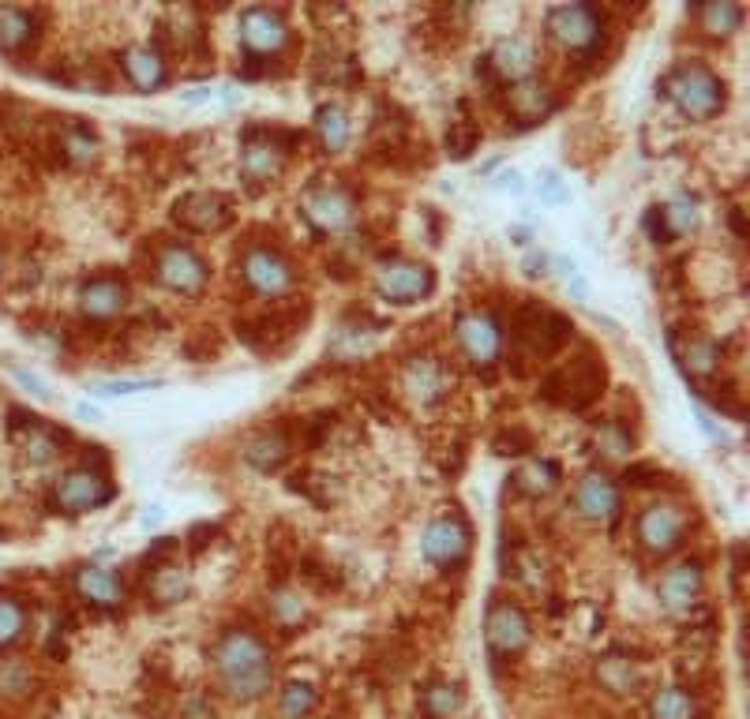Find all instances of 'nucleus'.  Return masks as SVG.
Wrapping results in <instances>:
<instances>
[{
    "mask_svg": "<svg viewBox=\"0 0 750 719\" xmlns=\"http://www.w3.org/2000/svg\"><path fill=\"white\" fill-rule=\"evenodd\" d=\"M210 664L233 701H259L274 686V653L256 629L229 626L210 648Z\"/></svg>",
    "mask_w": 750,
    "mask_h": 719,
    "instance_id": "nucleus-1",
    "label": "nucleus"
},
{
    "mask_svg": "<svg viewBox=\"0 0 750 719\" xmlns=\"http://www.w3.org/2000/svg\"><path fill=\"white\" fill-rule=\"evenodd\" d=\"M660 86H665V94L676 102V110L683 116H690V121H709V116H717L728 102L725 80H717L706 64H695V61L671 67V75Z\"/></svg>",
    "mask_w": 750,
    "mask_h": 719,
    "instance_id": "nucleus-2",
    "label": "nucleus"
},
{
    "mask_svg": "<svg viewBox=\"0 0 750 719\" xmlns=\"http://www.w3.org/2000/svg\"><path fill=\"white\" fill-rule=\"evenodd\" d=\"M604 386V364L597 356H579L571 364H563L560 372H552V378L544 383V397L563 409H585L601 397Z\"/></svg>",
    "mask_w": 750,
    "mask_h": 719,
    "instance_id": "nucleus-3",
    "label": "nucleus"
},
{
    "mask_svg": "<svg viewBox=\"0 0 750 719\" xmlns=\"http://www.w3.org/2000/svg\"><path fill=\"white\" fill-rule=\"evenodd\" d=\"M296 143L293 132H271V128H252L244 135V150H240V169L252 184H271L282 177L285 161H290V147Z\"/></svg>",
    "mask_w": 750,
    "mask_h": 719,
    "instance_id": "nucleus-4",
    "label": "nucleus"
},
{
    "mask_svg": "<svg viewBox=\"0 0 750 719\" xmlns=\"http://www.w3.org/2000/svg\"><path fill=\"white\" fill-rule=\"evenodd\" d=\"M690 529V513L679 502H649L638 513V543L649 555H671L683 548Z\"/></svg>",
    "mask_w": 750,
    "mask_h": 719,
    "instance_id": "nucleus-5",
    "label": "nucleus"
},
{
    "mask_svg": "<svg viewBox=\"0 0 750 719\" xmlns=\"http://www.w3.org/2000/svg\"><path fill=\"white\" fill-rule=\"evenodd\" d=\"M533 637V626H529V615L511 600H492L485 615V640H488V653L496 659H511L529 645Z\"/></svg>",
    "mask_w": 750,
    "mask_h": 719,
    "instance_id": "nucleus-6",
    "label": "nucleus"
},
{
    "mask_svg": "<svg viewBox=\"0 0 750 719\" xmlns=\"http://www.w3.org/2000/svg\"><path fill=\"white\" fill-rule=\"evenodd\" d=\"M375 289L394 304H417L436 289V270L413 259H390L375 270Z\"/></svg>",
    "mask_w": 750,
    "mask_h": 719,
    "instance_id": "nucleus-7",
    "label": "nucleus"
},
{
    "mask_svg": "<svg viewBox=\"0 0 750 719\" xmlns=\"http://www.w3.org/2000/svg\"><path fill=\"white\" fill-rule=\"evenodd\" d=\"M304 218L323 232H342L357 218V199L342 188V184H315L301 199Z\"/></svg>",
    "mask_w": 750,
    "mask_h": 719,
    "instance_id": "nucleus-8",
    "label": "nucleus"
},
{
    "mask_svg": "<svg viewBox=\"0 0 750 719\" xmlns=\"http://www.w3.org/2000/svg\"><path fill=\"white\" fill-rule=\"evenodd\" d=\"M53 499H56V507H61V510L83 513V510L105 507V502L113 499V483L105 480L102 469L83 465V469H72V472H64L61 480H56Z\"/></svg>",
    "mask_w": 750,
    "mask_h": 719,
    "instance_id": "nucleus-9",
    "label": "nucleus"
},
{
    "mask_svg": "<svg viewBox=\"0 0 750 719\" xmlns=\"http://www.w3.org/2000/svg\"><path fill=\"white\" fill-rule=\"evenodd\" d=\"M604 19L593 4H560L548 12V34L566 50H590L601 38Z\"/></svg>",
    "mask_w": 750,
    "mask_h": 719,
    "instance_id": "nucleus-10",
    "label": "nucleus"
},
{
    "mask_svg": "<svg viewBox=\"0 0 750 719\" xmlns=\"http://www.w3.org/2000/svg\"><path fill=\"white\" fill-rule=\"evenodd\" d=\"M701 592H706V570H701L698 559H679L671 562V566L660 573L657 581V596L665 611L671 615H683V611L698 607Z\"/></svg>",
    "mask_w": 750,
    "mask_h": 719,
    "instance_id": "nucleus-11",
    "label": "nucleus"
},
{
    "mask_svg": "<svg viewBox=\"0 0 750 719\" xmlns=\"http://www.w3.org/2000/svg\"><path fill=\"white\" fill-rule=\"evenodd\" d=\"M455 334H458V345L461 353L473 359L477 367H488L496 364L499 353H503V330L488 311H466V315H458L455 323Z\"/></svg>",
    "mask_w": 750,
    "mask_h": 719,
    "instance_id": "nucleus-12",
    "label": "nucleus"
},
{
    "mask_svg": "<svg viewBox=\"0 0 750 719\" xmlns=\"http://www.w3.org/2000/svg\"><path fill=\"white\" fill-rule=\"evenodd\" d=\"M154 278H158L166 289H173V293L191 296L207 285V262L185 244H169L158 251V259H154Z\"/></svg>",
    "mask_w": 750,
    "mask_h": 719,
    "instance_id": "nucleus-13",
    "label": "nucleus"
},
{
    "mask_svg": "<svg viewBox=\"0 0 750 719\" xmlns=\"http://www.w3.org/2000/svg\"><path fill=\"white\" fill-rule=\"evenodd\" d=\"M420 548H425V559L436 562V566H461L469 559V548H473V532H469L466 521L450 513V518L428 524Z\"/></svg>",
    "mask_w": 750,
    "mask_h": 719,
    "instance_id": "nucleus-14",
    "label": "nucleus"
},
{
    "mask_svg": "<svg viewBox=\"0 0 750 719\" xmlns=\"http://www.w3.org/2000/svg\"><path fill=\"white\" fill-rule=\"evenodd\" d=\"M173 221L188 232H218L233 221V207L218 191H188L185 199H177L173 207Z\"/></svg>",
    "mask_w": 750,
    "mask_h": 719,
    "instance_id": "nucleus-15",
    "label": "nucleus"
},
{
    "mask_svg": "<svg viewBox=\"0 0 750 719\" xmlns=\"http://www.w3.org/2000/svg\"><path fill=\"white\" fill-rule=\"evenodd\" d=\"M240 42L252 56H271L290 42V27L274 8H248L240 12Z\"/></svg>",
    "mask_w": 750,
    "mask_h": 719,
    "instance_id": "nucleus-16",
    "label": "nucleus"
},
{
    "mask_svg": "<svg viewBox=\"0 0 750 719\" xmlns=\"http://www.w3.org/2000/svg\"><path fill=\"white\" fill-rule=\"evenodd\" d=\"M619 507H623V494L615 488L612 476L604 472H585L579 488H574V510H579V518L585 521L608 524L619 518Z\"/></svg>",
    "mask_w": 750,
    "mask_h": 719,
    "instance_id": "nucleus-17",
    "label": "nucleus"
},
{
    "mask_svg": "<svg viewBox=\"0 0 750 719\" xmlns=\"http://www.w3.org/2000/svg\"><path fill=\"white\" fill-rule=\"evenodd\" d=\"M244 281L263 296H282L293 285V262L274 248H252L244 256Z\"/></svg>",
    "mask_w": 750,
    "mask_h": 719,
    "instance_id": "nucleus-18",
    "label": "nucleus"
},
{
    "mask_svg": "<svg viewBox=\"0 0 750 719\" xmlns=\"http://www.w3.org/2000/svg\"><path fill=\"white\" fill-rule=\"evenodd\" d=\"M507 110H511L514 121H522V124H541L544 116L555 110V91L541 80L511 83V91H507Z\"/></svg>",
    "mask_w": 750,
    "mask_h": 719,
    "instance_id": "nucleus-19",
    "label": "nucleus"
},
{
    "mask_svg": "<svg viewBox=\"0 0 750 719\" xmlns=\"http://www.w3.org/2000/svg\"><path fill=\"white\" fill-rule=\"evenodd\" d=\"M121 61H124V75H128V80L136 83L139 91H154V86H162V83H166V75H169L166 53H162L158 45H150V42L128 45Z\"/></svg>",
    "mask_w": 750,
    "mask_h": 719,
    "instance_id": "nucleus-20",
    "label": "nucleus"
},
{
    "mask_svg": "<svg viewBox=\"0 0 750 719\" xmlns=\"http://www.w3.org/2000/svg\"><path fill=\"white\" fill-rule=\"evenodd\" d=\"M80 308L91 319H117L128 308V289L117 278H94L80 289Z\"/></svg>",
    "mask_w": 750,
    "mask_h": 719,
    "instance_id": "nucleus-21",
    "label": "nucleus"
},
{
    "mask_svg": "<svg viewBox=\"0 0 750 719\" xmlns=\"http://www.w3.org/2000/svg\"><path fill=\"white\" fill-rule=\"evenodd\" d=\"M485 64L492 67V75H499V80L511 83L533 80V45L525 38H503V42H496V50Z\"/></svg>",
    "mask_w": 750,
    "mask_h": 719,
    "instance_id": "nucleus-22",
    "label": "nucleus"
},
{
    "mask_svg": "<svg viewBox=\"0 0 750 719\" xmlns=\"http://www.w3.org/2000/svg\"><path fill=\"white\" fill-rule=\"evenodd\" d=\"M290 454H293V439L285 427H267V431H259L256 439H248V446H244L248 465L259 472L282 469V461L290 458Z\"/></svg>",
    "mask_w": 750,
    "mask_h": 719,
    "instance_id": "nucleus-23",
    "label": "nucleus"
},
{
    "mask_svg": "<svg viewBox=\"0 0 750 719\" xmlns=\"http://www.w3.org/2000/svg\"><path fill=\"white\" fill-rule=\"evenodd\" d=\"M75 588L94 607H117L124 600V581L105 566H83L75 573Z\"/></svg>",
    "mask_w": 750,
    "mask_h": 719,
    "instance_id": "nucleus-24",
    "label": "nucleus"
},
{
    "mask_svg": "<svg viewBox=\"0 0 750 719\" xmlns=\"http://www.w3.org/2000/svg\"><path fill=\"white\" fill-rule=\"evenodd\" d=\"M406 390L417 397V402H436V397H444L450 390V375L444 372V364L439 359H413L406 367Z\"/></svg>",
    "mask_w": 750,
    "mask_h": 719,
    "instance_id": "nucleus-25",
    "label": "nucleus"
},
{
    "mask_svg": "<svg viewBox=\"0 0 750 719\" xmlns=\"http://www.w3.org/2000/svg\"><path fill=\"white\" fill-rule=\"evenodd\" d=\"M597 682L608 689L612 697H634L642 689V670L634 659L612 653L597 664Z\"/></svg>",
    "mask_w": 750,
    "mask_h": 719,
    "instance_id": "nucleus-26",
    "label": "nucleus"
},
{
    "mask_svg": "<svg viewBox=\"0 0 750 719\" xmlns=\"http://www.w3.org/2000/svg\"><path fill=\"white\" fill-rule=\"evenodd\" d=\"M649 719H701V701L687 686H665L649 697Z\"/></svg>",
    "mask_w": 750,
    "mask_h": 719,
    "instance_id": "nucleus-27",
    "label": "nucleus"
},
{
    "mask_svg": "<svg viewBox=\"0 0 750 719\" xmlns=\"http://www.w3.org/2000/svg\"><path fill=\"white\" fill-rule=\"evenodd\" d=\"M147 596L158 607L180 604V600L188 596V573L180 570L177 562H158L150 573V581H147Z\"/></svg>",
    "mask_w": 750,
    "mask_h": 719,
    "instance_id": "nucleus-28",
    "label": "nucleus"
},
{
    "mask_svg": "<svg viewBox=\"0 0 750 719\" xmlns=\"http://www.w3.org/2000/svg\"><path fill=\"white\" fill-rule=\"evenodd\" d=\"M676 356H679L683 372L695 375V378L717 375V367H720V348L709 342V337H687V342H676Z\"/></svg>",
    "mask_w": 750,
    "mask_h": 719,
    "instance_id": "nucleus-29",
    "label": "nucleus"
},
{
    "mask_svg": "<svg viewBox=\"0 0 750 719\" xmlns=\"http://www.w3.org/2000/svg\"><path fill=\"white\" fill-rule=\"evenodd\" d=\"M514 488L533 494V499H541V494H552L560 488V465L555 461H541V458H529L518 465L514 472Z\"/></svg>",
    "mask_w": 750,
    "mask_h": 719,
    "instance_id": "nucleus-30",
    "label": "nucleus"
},
{
    "mask_svg": "<svg viewBox=\"0 0 750 719\" xmlns=\"http://www.w3.org/2000/svg\"><path fill=\"white\" fill-rule=\"evenodd\" d=\"M698 23L709 38H728L739 31V23H743V8L732 4V0H713V4L698 8Z\"/></svg>",
    "mask_w": 750,
    "mask_h": 719,
    "instance_id": "nucleus-31",
    "label": "nucleus"
},
{
    "mask_svg": "<svg viewBox=\"0 0 750 719\" xmlns=\"http://www.w3.org/2000/svg\"><path fill=\"white\" fill-rule=\"evenodd\" d=\"M34 38V15L27 8H0V50H23Z\"/></svg>",
    "mask_w": 750,
    "mask_h": 719,
    "instance_id": "nucleus-32",
    "label": "nucleus"
},
{
    "mask_svg": "<svg viewBox=\"0 0 750 719\" xmlns=\"http://www.w3.org/2000/svg\"><path fill=\"white\" fill-rule=\"evenodd\" d=\"M19 446H23V458H27V461L45 465V461H53V458H56V450H61V439H56L53 427L38 424L34 416H31V420H27L23 439H19Z\"/></svg>",
    "mask_w": 750,
    "mask_h": 719,
    "instance_id": "nucleus-33",
    "label": "nucleus"
},
{
    "mask_svg": "<svg viewBox=\"0 0 750 719\" xmlns=\"http://www.w3.org/2000/svg\"><path fill=\"white\" fill-rule=\"evenodd\" d=\"M315 132H320L326 150L338 154L345 143H350V121H345L342 105H320V113H315Z\"/></svg>",
    "mask_w": 750,
    "mask_h": 719,
    "instance_id": "nucleus-34",
    "label": "nucleus"
},
{
    "mask_svg": "<svg viewBox=\"0 0 750 719\" xmlns=\"http://www.w3.org/2000/svg\"><path fill=\"white\" fill-rule=\"evenodd\" d=\"M657 210H660V221H665L668 237H683V232H690L698 226V202L690 196H676L668 207H657Z\"/></svg>",
    "mask_w": 750,
    "mask_h": 719,
    "instance_id": "nucleus-35",
    "label": "nucleus"
},
{
    "mask_svg": "<svg viewBox=\"0 0 750 719\" xmlns=\"http://www.w3.org/2000/svg\"><path fill=\"white\" fill-rule=\"evenodd\" d=\"M420 708H425L428 719H450L461 708V689L450 686V682H436L425 689V697H420Z\"/></svg>",
    "mask_w": 750,
    "mask_h": 719,
    "instance_id": "nucleus-36",
    "label": "nucleus"
},
{
    "mask_svg": "<svg viewBox=\"0 0 750 719\" xmlns=\"http://www.w3.org/2000/svg\"><path fill=\"white\" fill-rule=\"evenodd\" d=\"M27 629V607L15 596H0V648L15 645Z\"/></svg>",
    "mask_w": 750,
    "mask_h": 719,
    "instance_id": "nucleus-37",
    "label": "nucleus"
},
{
    "mask_svg": "<svg viewBox=\"0 0 750 719\" xmlns=\"http://www.w3.org/2000/svg\"><path fill=\"white\" fill-rule=\"evenodd\" d=\"M315 708V689L308 682H290L278 697V712L282 719H304Z\"/></svg>",
    "mask_w": 750,
    "mask_h": 719,
    "instance_id": "nucleus-38",
    "label": "nucleus"
},
{
    "mask_svg": "<svg viewBox=\"0 0 750 719\" xmlns=\"http://www.w3.org/2000/svg\"><path fill=\"white\" fill-rule=\"evenodd\" d=\"M271 611L282 626H301V622L308 618V604L296 588H278L271 596Z\"/></svg>",
    "mask_w": 750,
    "mask_h": 719,
    "instance_id": "nucleus-39",
    "label": "nucleus"
},
{
    "mask_svg": "<svg viewBox=\"0 0 750 719\" xmlns=\"http://www.w3.org/2000/svg\"><path fill=\"white\" fill-rule=\"evenodd\" d=\"M593 439H597V454L604 450V458H623V454L631 450V431L623 424H615V420L601 424Z\"/></svg>",
    "mask_w": 750,
    "mask_h": 719,
    "instance_id": "nucleus-40",
    "label": "nucleus"
},
{
    "mask_svg": "<svg viewBox=\"0 0 750 719\" xmlns=\"http://www.w3.org/2000/svg\"><path fill=\"white\" fill-rule=\"evenodd\" d=\"M477 143H480V132L473 128V124H466V121L450 124V132H447V150L455 154V158H469V154L477 150Z\"/></svg>",
    "mask_w": 750,
    "mask_h": 719,
    "instance_id": "nucleus-41",
    "label": "nucleus"
},
{
    "mask_svg": "<svg viewBox=\"0 0 750 719\" xmlns=\"http://www.w3.org/2000/svg\"><path fill=\"white\" fill-rule=\"evenodd\" d=\"M64 150H69L75 161H91L94 154H98V139H94L86 128H69V135H64Z\"/></svg>",
    "mask_w": 750,
    "mask_h": 719,
    "instance_id": "nucleus-42",
    "label": "nucleus"
},
{
    "mask_svg": "<svg viewBox=\"0 0 750 719\" xmlns=\"http://www.w3.org/2000/svg\"><path fill=\"white\" fill-rule=\"evenodd\" d=\"M537 191H541V199L552 202V207L571 199V188L560 180V173H541V177H537Z\"/></svg>",
    "mask_w": 750,
    "mask_h": 719,
    "instance_id": "nucleus-43",
    "label": "nucleus"
},
{
    "mask_svg": "<svg viewBox=\"0 0 750 719\" xmlns=\"http://www.w3.org/2000/svg\"><path fill=\"white\" fill-rule=\"evenodd\" d=\"M154 383L147 378H117V383H98L94 394H136V390H150Z\"/></svg>",
    "mask_w": 750,
    "mask_h": 719,
    "instance_id": "nucleus-44",
    "label": "nucleus"
},
{
    "mask_svg": "<svg viewBox=\"0 0 750 719\" xmlns=\"http://www.w3.org/2000/svg\"><path fill=\"white\" fill-rule=\"evenodd\" d=\"M12 375H15V378H19V383H23V386H27V390H31L34 397H42V402H45V397H50V390H45V383H42V378H38V375H31V372H23V367H12Z\"/></svg>",
    "mask_w": 750,
    "mask_h": 719,
    "instance_id": "nucleus-45",
    "label": "nucleus"
},
{
    "mask_svg": "<svg viewBox=\"0 0 750 719\" xmlns=\"http://www.w3.org/2000/svg\"><path fill=\"white\" fill-rule=\"evenodd\" d=\"M499 188L503 191H514V196H522V177H518V173H503V177H499Z\"/></svg>",
    "mask_w": 750,
    "mask_h": 719,
    "instance_id": "nucleus-46",
    "label": "nucleus"
},
{
    "mask_svg": "<svg viewBox=\"0 0 750 719\" xmlns=\"http://www.w3.org/2000/svg\"><path fill=\"white\" fill-rule=\"evenodd\" d=\"M0 274H4V256H0Z\"/></svg>",
    "mask_w": 750,
    "mask_h": 719,
    "instance_id": "nucleus-47",
    "label": "nucleus"
}]
</instances>
